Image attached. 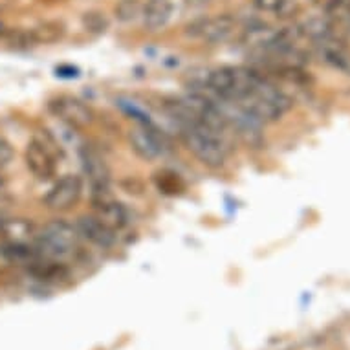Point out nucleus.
<instances>
[{"instance_id":"nucleus-1","label":"nucleus","mask_w":350,"mask_h":350,"mask_svg":"<svg viewBox=\"0 0 350 350\" xmlns=\"http://www.w3.org/2000/svg\"><path fill=\"white\" fill-rule=\"evenodd\" d=\"M180 138L184 145L207 167L224 165L230 154V147L224 134L217 133L202 121H182L178 123Z\"/></svg>"},{"instance_id":"nucleus-2","label":"nucleus","mask_w":350,"mask_h":350,"mask_svg":"<svg viewBox=\"0 0 350 350\" xmlns=\"http://www.w3.org/2000/svg\"><path fill=\"white\" fill-rule=\"evenodd\" d=\"M235 103H239L242 109L255 116L258 121L270 123V121L281 120L282 116L292 109L293 101L268 75L260 74L252 90L241 101H235Z\"/></svg>"},{"instance_id":"nucleus-3","label":"nucleus","mask_w":350,"mask_h":350,"mask_svg":"<svg viewBox=\"0 0 350 350\" xmlns=\"http://www.w3.org/2000/svg\"><path fill=\"white\" fill-rule=\"evenodd\" d=\"M81 233L77 226L66 220H52L39 230L35 246L46 258L55 262H66L74 258L81 250Z\"/></svg>"},{"instance_id":"nucleus-4","label":"nucleus","mask_w":350,"mask_h":350,"mask_svg":"<svg viewBox=\"0 0 350 350\" xmlns=\"http://www.w3.org/2000/svg\"><path fill=\"white\" fill-rule=\"evenodd\" d=\"M59 158H61V145L48 133H39L33 136L24 150V161L28 171L42 182L55 176Z\"/></svg>"},{"instance_id":"nucleus-5","label":"nucleus","mask_w":350,"mask_h":350,"mask_svg":"<svg viewBox=\"0 0 350 350\" xmlns=\"http://www.w3.org/2000/svg\"><path fill=\"white\" fill-rule=\"evenodd\" d=\"M241 31V26L231 15H215L202 17L185 26V35L191 39L207 42V44H224L230 42Z\"/></svg>"},{"instance_id":"nucleus-6","label":"nucleus","mask_w":350,"mask_h":350,"mask_svg":"<svg viewBox=\"0 0 350 350\" xmlns=\"http://www.w3.org/2000/svg\"><path fill=\"white\" fill-rule=\"evenodd\" d=\"M48 109L70 129H86L96 121L94 110L83 99L74 98V96H57L50 99Z\"/></svg>"},{"instance_id":"nucleus-7","label":"nucleus","mask_w":350,"mask_h":350,"mask_svg":"<svg viewBox=\"0 0 350 350\" xmlns=\"http://www.w3.org/2000/svg\"><path fill=\"white\" fill-rule=\"evenodd\" d=\"M81 193H83V184L79 176L66 174L48 191L46 196L42 198V204L50 211H68L79 202Z\"/></svg>"},{"instance_id":"nucleus-8","label":"nucleus","mask_w":350,"mask_h":350,"mask_svg":"<svg viewBox=\"0 0 350 350\" xmlns=\"http://www.w3.org/2000/svg\"><path fill=\"white\" fill-rule=\"evenodd\" d=\"M129 142L133 145L134 152L144 160H156L163 156L167 149L165 136L150 123H142L129 134Z\"/></svg>"},{"instance_id":"nucleus-9","label":"nucleus","mask_w":350,"mask_h":350,"mask_svg":"<svg viewBox=\"0 0 350 350\" xmlns=\"http://www.w3.org/2000/svg\"><path fill=\"white\" fill-rule=\"evenodd\" d=\"M312 46L328 66L339 70L341 74L350 75V46L339 39L338 35H330L321 40H316Z\"/></svg>"},{"instance_id":"nucleus-10","label":"nucleus","mask_w":350,"mask_h":350,"mask_svg":"<svg viewBox=\"0 0 350 350\" xmlns=\"http://www.w3.org/2000/svg\"><path fill=\"white\" fill-rule=\"evenodd\" d=\"M94 217L98 218L99 222H103L107 228L116 231V233L129 224V211H126V207L121 202L105 195H96Z\"/></svg>"},{"instance_id":"nucleus-11","label":"nucleus","mask_w":350,"mask_h":350,"mask_svg":"<svg viewBox=\"0 0 350 350\" xmlns=\"http://www.w3.org/2000/svg\"><path fill=\"white\" fill-rule=\"evenodd\" d=\"M39 230L26 218H0V239L8 244L35 246Z\"/></svg>"},{"instance_id":"nucleus-12","label":"nucleus","mask_w":350,"mask_h":350,"mask_svg":"<svg viewBox=\"0 0 350 350\" xmlns=\"http://www.w3.org/2000/svg\"><path fill=\"white\" fill-rule=\"evenodd\" d=\"M83 169L85 174L96 195H105V191L109 187L110 171L109 165L105 163L98 150L85 149L83 150Z\"/></svg>"},{"instance_id":"nucleus-13","label":"nucleus","mask_w":350,"mask_h":350,"mask_svg":"<svg viewBox=\"0 0 350 350\" xmlns=\"http://www.w3.org/2000/svg\"><path fill=\"white\" fill-rule=\"evenodd\" d=\"M77 230H79L83 239L90 241L99 247L107 250V247H112L116 244L118 233L107 228L103 222H99L94 215H85V217L77 218Z\"/></svg>"},{"instance_id":"nucleus-14","label":"nucleus","mask_w":350,"mask_h":350,"mask_svg":"<svg viewBox=\"0 0 350 350\" xmlns=\"http://www.w3.org/2000/svg\"><path fill=\"white\" fill-rule=\"evenodd\" d=\"M172 15V2L171 0H147L144 4V26L149 31H158L169 23Z\"/></svg>"},{"instance_id":"nucleus-15","label":"nucleus","mask_w":350,"mask_h":350,"mask_svg":"<svg viewBox=\"0 0 350 350\" xmlns=\"http://www.w3.org/2000/svg\"><path fill=\"white\" fill-rule=\"evenodd\" d=\"M33 44H52L63 39L64 26L61 23H42L29 28Z\"/></svg>"},{"instance_id":"nucleus-16","label":"nucleus","mask_w":350,"mask_h":350,"mask_svg":"<svg viewBox=\"0 0 350 350\" xmlns=\"http://www.w3.org/2000/svg\"><path fill=\"white\" fill-rule=\"evenodd\" d=\"M156 185L161 193L165 195H180L185 191L184 180L180 178V174L172 171H161L156 174Z\"/></svg>"},{"instance_id":"nucleus-17","label":"nucleus","mask_w":350,"mask_h":350,"mask_svg":"<svg viewBox=\"0 0 350 350\" xmlns=\"http://www.w3.org/2000/svg\"><path fill=\"white\" fill-rule=\"evenodd\" d=\"M142 12H144L142 0H118V4L114 6L116 17L121 23H133L142 15Z\"/></svg>"},{"instance_id":"nucleus-18","label":"nucleus","mask_w":350,"mask_h":350,"mask_svg":"<svg viewBox=\"0 0 350 350\" xmlns=\"http://www.w3.org/2000/svg\"><path fill=\"white\" fill-rule=\"evenodd\" d=\"M83 24H85L86 31H96V33H103L105 29L109 28V21H107V17H105L103 13L98 12L85 13Z\"/></svg>"},{"instance_id":"nucleus-19","label":"nucleus","mask_w":350,"mask_h":350,"mask_svg":"<svg viewBox=\"0 0 350 350\" xmlns=\"http://www.w3.org/2000/svg\"><path fill=\"white\" fill-rule=\"evenodd\" d=\"M13 154H15V152H13L12 144H10L6 138L0 136V169L6 167L8 163L13 160Z\"/></svg>"},{"instance_id":"nucleus-20","label":"nucleus","mask_w":350,"mask_h":350,"mask_svg":"<svg viewBox=\"0 0 350 350\" xmlns=\"http://www.w3.org/2000/svg\"><path fill=\"white\" fill-rule=\"evenodd\" d=\"M253 4L260 10V12L277 13L284 4V0H253Z\"/></svg>"},{"instance_id":"nucleus-21","label":"nucleus","mask_w":350,"mask_h":350,"mask_svg":"<svg viewBox=\"0 0 350 350\" xmlns=\"http://www.w3.org/2000/svg\"><path fill=\"white\" fill-rule=\"evenodd\" d=\"M312 2H314V6L319 8L321 12L332 13L341 6V2H343V0H312Z\"/></svg>"},{"instance_id":"nucleus-22","label":"nucleus","mask_w":350,"mask_h":350,"mask_svg":"<svg viewBox=\"0 0 350 350\" xmlns=\"http://www.w3.org/2000/svg\"><path fill=\"white\" fill-rule=\"evenodd\" d=\"M4 187H6V180H4V174L0 172V193L4 191Z\"/></svg>"},{"instance_id":"nucleus-23","label":"nucleus","mask_w":350,"mask_h":350,"mask_svg":"<svg viewBox=\"0 0 350 350\" xmlns=\"http://www.w3.org/2000/svg\"><path fill=\"white\" fill-rule=\"evenodd\" d=\"M4 33H6V26H4V23H2V21H0V37H2Z\"/></svg>"}]
</instances>
